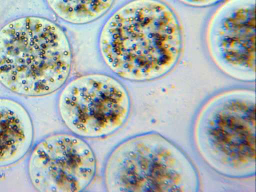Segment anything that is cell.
Wrapping results in <instances>:
<instances>
[{
    "label": "cell",
    "instance_id": "obj_4",
    "mask_svg": "<svg viewBox=\"0 0 256 192\" xmlns=\"http://www.w3.org/2000/svg\"><path fill=\"white\" fill-rule=\"evenodd\" d=\"M178 160L152 134L129 138L118 144L106 162L104 180L110 192L162 191L178 188Z\"/></svg>",
    "mask_w": 256,
    "mask_h": 192
},
{
    "label": "cell",
    "instance_id": "obj_9",
    "mask_svg": "<svg viewBox=\"0 0 256 192\" xmlns=\"http://www.w3.org/2000/svg\"><path fill=\"white\" fill-rule=\"evenodd\" d=\"M51 10L64 21L75 24L91 22L112 8L114 0H46Z\"/></svg>",
    "mask_w": 256,
    "mask_h": 192
},
{
    "label": "cell",
    "instance_id": "obj_2",
    "mask_svg": "<svg viewBox=\"0 0 256 192\" xmlns=\"http://www.w3.org/2000/svg\"><path fill=\"white\" fill-rule=\"evenodd\" d=\"M72 54L64 30L47 18L27 16L0 30V82L24 96L57 90L70 74Z\"/></svg>",
    "mask_w": 256,
    "mask_h": 192
},
{
    "label": "cell",
    "instance_id": "obj_7",
    "mask_svg": "<svg viewBox=\"0 0 256 192\" xmlns=\"http://www.w3.org/2000/svg\"><path fill=\"white\" fill-rule=\"evenodd\" d=\"M214 100L218 108L208 118L204 128L209 144L230 164L254 161V94L248 90H233Z\"/></svg>",
    "mask_w": 256,
    "mask_h": 192
},
{
    "label": "cell",
    "instance_id": "obj_6",
    "mask_svg": "<svg viewBox=\"0 0 256 192\" xmlns=\"http://www.w3.org/2000/svg\"><path fill=\"white\" fill-rule=\"evenodd\" d=\"M96 168L92 148L72 133L45 137L34 146L28 162L30 180L41 192L83 191L93 180Z\"/></svg>",
    "mask_w": 256,
    "mask_h": 192
},
{
    "label": "cell",
    "instance_id": "obj_1",
    "mask_svg": "<svg viewBox=\"0 0 256 192\" xmlns=\"http://www.w3.org/2000/svg\"><path fill=\"white\" fill-rule=\"evenodd\" d=\"M182 44L176 13L160 0H132L123 4L108 18L99 36L106 66L134 82L168 74L180 59Z\"/></svg>",
    "mask_w": 256,
    "mask_h": 192
},
{
    "label": "cell",
    "instance_id": "obj_3",
    "mask_svg": "<svg viewBox=\"0 0 256 192\" xmlns=\"http://www.w3.org/2000/svg\"><path fill=\"white\" fill-rule=\"evenodd\" d=\"M130 108L124 86L100 73L74 78L64 86L58 100L62 122L82 138H100L116 132L128 120Z\"/></svg>",
    "mask_w": 256,
    "mask_h": 192
},
{
    "label": "cell",
    "instance_id": "obj_10",
    "mask_svg": "<svg viewBox=\"0 0 256 192\" xmlns=\"http://www.w3.org/2000/svg\"><path fill=\"white\" fill-rule=\"evenodd\" d=\"M179 2L190 6L204 8L215 5L223 0H177Z\"/></svg>",
    "mask_w": 256,
    "mask_h": 192
},
{
    "label": "cell",
    "instance_id": "obj_8",
    "mask_svg": "<svg viewBox=\"0 0 256 192\" xmlns=\"http://www.w3.org/2000/svg\"><path fill=\"white\" fill-rule=\"evenodd\" d=\"M34 126L26 109L12 98H0V167L14 164L30 150Z\"/></svg>",
    "mask_w": 256,
    "mask_h": 192
},
{
    "label": "cell",
    "instance_id": "obj_5",
    "mask_svg": "<svg viewBox=\"0 0 256 192\" xmlns=\"http://www.w3.org/2000/svg\"><path fill=\"white\" fill-rule=\"evenodd\" d=\"M256 0H225L212 12L204 30L208 54L232 78H256Z\"/></svg>",
    "mask_w": 256,
    "mask_h": 192
}]
</instances>
